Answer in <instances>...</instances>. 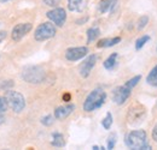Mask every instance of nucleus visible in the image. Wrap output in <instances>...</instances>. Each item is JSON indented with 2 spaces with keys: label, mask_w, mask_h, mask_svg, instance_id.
<instances>
[{
  "label": "nucleus",
  "mask_w": 157,
  "mask_h": 150,
  "mask_svg": "<svg viewBox=\"0 0 157 150\" xmlns=\"http://www.w3.org/2000/svg\"><path fill=\"white\" fill-rule=\"evenodd\" d=\"M106 100V93L101 88L93 89L87 95L85 102H83V111L85 112H93L100 108Z\"/></svg>",
  "instance_id": "obj_2"
},
{
  "label": "nucleus",
  "mask_w": 157,
  "mask_h": 150,
  "mask_svg": "<svg viewBox=\"0 0 157 150\" xmlns=\"http://www.w3.org/2000/svg\"><path fill=\"white\" fill-rule=\"evenodd\" d=\"M9 108L7 101L5 97H0V113H5Z\"/></svg>",
  "instance_id": "obj_26"
},
{
  "label": "nucleus",
  "mask_w": 157,
  "mask_h": 150,
  "mask_svg": "<svg viewBox=\"0 0 157 150\" xmlns=\"http://www.w3.org/2000/svg\"><path fill=\"white\" fill-rule=\"evenodd\" d=\"M149 24V17L147 16H141L140 18H139V20H138V30L139 31H141L146 25Z\"/></svg>",
  "instance_id": "obj_22"
},
{
  "label": "nucleus",
  "mask_w": 157,
  "mask_h": 150,
  "mask_svg": "<svg viewBox=\"0 0 157 150\" xmlns=\"http://www.w3.org/2000/svg\"><path fill=\"white\" fill-rule=\"evenodd\" d=\"M145 115H146L145 107L143 105H140V103H136L134 106H132L129 108L127 119H128V123L129 124L137 125V124H140L145 119Z\"/></svg>",
  "instance_id": "obj_6"
},
{
  "label": "nucleus",
  "mask_w": 157,
  "mask_h": 150,
  "mask_svg": "<svg viewBox=\"0 0 157 150\" xmlns=\"http://www.w3.org/2000/svg\"><path fill=\"white\" fill-rule=\"evenodd\" d=\"M56 33H57L56 25L52 22H45V23H41L39 27L35 29L34 38L36 41H39V42H42V41L52 38L56 35Z\"/></svg>",
  "instance_id": "obj_5"
},
{
  "label": "nucleus",
  "mask_w": 157,
  "mask_h": 150,
  "mask_svg": "<svg viewBox=\"0 0 157 150\" xmlns=\"http://www.w3.org/2000/svg\"><path fill=\"white\" fill-rule=\"evenodd\" d=\"M146 82L151 87H157V65L154 66L149 72V75L146 77Z\"/></svg>",
  "instance_id": "obj_18"
},
{
  "label": "nucleus",
  "mask_w": 157,
  "mask_h": 150,
  "mask_svg": "<svg viewBox=\"0 0 157 150\" xmlns=\"http://www.w3.org/2000/svg\"><path fill=\"white\" fill-rule=\"evenodd\" d=\"M113 121H114V119H113V114L110 112L106 113V115H105V118L101 120V126L105 129V130H110L111 129V126H113Z\"/></svg>",
  "instance_id": "obj_20"
},
{
  "label": "nucleus",
  "mask_w": 157,
  "mask_h": 150,
  "mask_svg": "<svg viewBox=\"0 0 157 150\" xmlns=\"http://www.w3.org/2000/svg\"><path fill=\"white\" fill-rule=\"evenodd\" d=\"M4 123H5V116L0 113V125H1V124H4Z\"/></svg>",
  "instance_id": "obj_32"
},
{
  "label": "nucleus",
  "mask_w": 157,
  "mask_h": 150,
  "mask_svg": "<svg viewBox=\"0 0 157 150\" xmlns=\"http://www.w3.org/2000/svg\"><path fill=\"white\" fill-rule=\"evenodd\" d=\"M116 5H117V0H101L99 4L98 10L100 13L113 12Z\"/></svg>",
  "instance_id": "obj_14"
},
{
  "label": "nucleus",
  "mask_w": 157,
  "mask_h": 150,
  "mask_svg": "<svg viewBox=\"0 0 157 150\" xmlns=\"http://www.w3.org/2000/svg\"><path fill=\"white\" fill-rule=\"evenodd\" d=\"M116 139H117L116 133H111V134L109 136V138H108V149L111 150L115 148V145H116Z\"/></svg>",
  "instance_id": "obj_23"
},
{
  "label": "nucleus",
  "mask_w": 157,
  "mask_h": 150,
  "mask_svg": "<svg viewBox=\"0 0 157 150\" xmlns=\"http://www.w3.org/2000/svg\"><path fill=\"white\" fill-rule=\"evenodd\" d=\"M21 77L24 82L30 83V84H40L44 82L45 77H46V72L41 66H36V65H29L22 69L21 72Z\"/></svg>",
  "instance_id": "obj_3"
},
{
  "label": "nucleus",
  "mask_w": 157,
  "mask_h": 150,
  "mask_svg": "<svg viewBox=\"0 0 157 150\" xmlns=\"http://www.w3.org/2000/svg\"><path fill=\"white\" fill-rule=\"evenodd\" d=\"M42 1H44V2H45V5H47V6L55 7L56 5H58L60 0H42Z\"/></svg>",
  "instance_id": "obj_28"
},
{
  "label": "nucleus",
  "mask_w": 157,
  "mask_h": 150,
  "mask_svg": "<svg viewBox=\"0 0 157 150\" xmlns=\"http://www.w3.org/2000/svg\"><path fill=\"white\" fill-rule=\"evenodd\" d=\"M51 145L55 148H63L65 145V141H64V136L59 132L52 133V141H51Z\"/></svg>",
  "instance_id": "obj_16"
},
{
  "label": "nucleus",
  "mask_w": 157,
  "mask_h": 150,
  "mask_svg": "<svg viewBox=\"0 0 157 150\" xmlns=\"http://www.w3.org/2000/svg\"><path fill=\"white\" fill-rule=\"evenodd\" d=\"M6 36H7V33L6 31H0V43L6 38Z\"/></svg>",
  "instance_id": "obj_31"
},
{
  "label": "nucleus",
  "mask_w": 157,
  "mask_h": 150,
  "mask_svg": "<svg viewBox=\"0 0 157 150\" xmlns=\"http://www.w3.org/2000/svg\"><path fill=\"white\" fill-rule=\"evenodd\" d=\"M74 109H75V105H71V103L65 106H59L55 109V118L58 120H63L74 112Z\"/></svg>",
  "instance_id": "obj_12"
},
{
  "label": "nucleus",
  "mask_w": 157,
  "mask_h": 150,
  "mask_svg": "<svg viewBox=\"0 0 157 150\" xmlns=\"http://www.w3.org/2000/svg\"><path fill=\"white\" fill-rule=\"evenodd\" d=\"M63 101H65V102H70L71 101V95L69 94V93H65V94L63 95Z\"/></svg>",
  "instance_id": "obj_29"
},
{
  "label": "nucleus",
  "mask_w": 157,
  "mask_h": 150,
  "mask_svg": "<svg viewBox=\"0 0 157 150\" xmlns=\"http://www.w3.org/2000/svg\"><path fill=\"white\" fill-rule=\"evenodd\" d=\"M120 42H121V38H118V36L111 38H101V40L98 41L97 47H98V48H109V47L116 46Z\"/></svg>",
  "instance_id": "obj_15"
},
{
  "label": "nucleus",
  "mask_w": 157,
  "mask_h": 150,
  "mask_svg": "<svg viewBox=\"0 0 157 150\" xmlns=\"http://www.w3.org/2000/svg\"><path fill=\"white\" fill-rule=\"evenodd\" d=\"M7 101L9 107L15 113H21L25 108V98L24 96L15 90H6L5 96H4Z\"/></svg>",
  "instance_id": "obj_4"
},
{
  "label": "nucleus",
  "mask_w": 157,
  "mask_h": 150,
  "mask_svg": "<svg viewBox=\"0 0 157 150\" xmlns=\"http://www.w3.org/2000/svg\"><path fill=\"white\" fill-rule=\"evenodd\" d=\"M7 1H11V0H0V2H7Z\"/></svg>",
  "instance_id": "obj_34"
},
{
  "label": "nucleus",
  "mask_w": 157,
  "mask_h": 150,
  "mask_svg": "<svg viewBox=\"0 0 157 150\" xmlns=\"http://www.w3.org/2000/svg\"><path fill=\"white\" fill-rule=\"evenodd\" d=\"M152 139L157 142V124L155 125V127H154V130H152Z\"/></svg>",
  "instance_id": "obj_30"
},
{
  "label": "nucleus",
  "mask_w": 157,
  "mask_h": 150,
  "mask_svg": "<svg viewBox=\"0 0 157 150\" xmlns=\"http://www.w3.org/2000/svg\"><path fill=\"white\" fill-rule=\"evenodd\" d=\"M131 93H132V88H129L126 84H123L121 87H117V88H115L113 90V101L116 105L121 106V105H123L129 98Z\"/></svg>",
  "instance_id": "obj_7"
},
{
  "label": "nucleus",
  "mask_w": 157,
  "mask_h": 150,
  "mask_svg": "<svg viewBox=\"0 0 157 150\" xmlns=\"http://www.w3.org/2000/svg\"><path fill=\"white\" fill-rule=\"evenodd\" d=\"M88 53V48L87 47H71V48H68L67 52H65V58L67 60L69 61H78L81 60L82 58L87 55Z\"/></svg>",
  "instance_id": "obj_11"
},
{
  "label": "nucleus",
  "mask_w": 157,
  "mask_h": 150,
  "mask_svg": "<svg viewBox=\"0 0 157 150\" xmlns=\"http://www.w3.org/2000/svg\"><path fill=\"white\" fill-rule=\"evenodd\" d=\"M92 149H93V150H99V149H101V147L99 148L98 145H93V147H92Z\"/></svg>",
  "instance_id": "obj_33"
},
{
  "label": "nucleus",
  "mask_w": 157,
  "mask_h": 150,
  "mask_svg": "<svg viewBox=\"0 0 157 150\" xmlns=\"http://www.w3.org/2000/svg\"><path fill=\"white\" fill-rule=\"evenodd\" d=\"M124 143L129 149L151 150V145L147 144V136L144 130H134L128 132L124 137Z\"/></svg>",
  "instance_id": "obj_1"
},
{
  "label": "nucleus",
  "mask_w": 157,
  "mask_h": 150,
  "mask_svg": "<svg viewBox=\"0 0 157 150\" xmlns=\"http://www.w3.org/2000/svg\"><path fill=\"white\" fill-rule=\"evenodd\" d=\"M88 0H68V9L71 12H82L87 6Z\"/></svg>",
  "instance_id": "obj_13"
},
{
  "label": "nucleus",
  "mask_w": 157,
  "mask_h": 150,
  "mask_svg": "<svg viewBox=\"0 0 157 150\" xmlns=\"http://www.w3.org/2000/svg\"><path fill=\"white\" fill-rule=\"evenodd\" d=\"M140 79H141V76H139V75L134 76L133 78H131V79H128V80L126 82V85H128L129 88H132V89H133L138 83H139V80H140Z\"/></svg>",
  "instance_id": "obj_25"
},
{
  "label": "nucleus",
  "mask_w": 157,
  "mask_h": 150,
  "mask_svg": "<svg viewBox=\"0 0 157 150\" xmlns=\"http://www.w3.org/2000/svg\"><path fill=\"white\" fill-rule=\"evenodd\" d=\"M100 35V30L98 28L93 27V28H90L87 30V43H92L93 41H96Z\"/></svg>",
  "instance_id": "obj_19"
},
{
  "label": "nucleus",
  "mask_w": 157,
  "mask_h": 150,
  "mask_svg": "<svg viewBox=\"0 0 157 150\" xmlns=\"http://www.w3.org/2000/svg\"><path fill=\"white\" fill-rule=\"evenodd\" d=\"M33 29L32 23H20L17 25L13 27L12 33H11V38L15 42H18L24 38L30 30Z\"/></svg>",
  "instance_id": "obj_10"
},
{
  "label": "nucleus",
  "mask_w": 157,
  "mask_h": 150,
  "mask_svg": "<svg viewBox=\"0 0 157 150\" xmlns=\"http://www.w3.org/2000/svg\"><path fill=\"white\" fill-rule=\"evenodd\" d=\"M46 17L55 25L63 27L65 24V20H67V11L63 7H55L46 13Z\"/></svg>",
  "instance_id": "obj_8"
},
{
  "label": "nucleus",
  "mask_w": 157,
  "mask_h": 150,
  "mask_svg": "<svg viewBox=\"0 0 157 150\" xmlns=\"http://www.w3.org/2000/svg\"><path fill=\"white\" fill-rule=\"evenodd\" d=\"M53 121H55V118H53L51 114L45 115V116L41 118V124L45 125V126H51V125L53 124Z\"/></svg>",
  "instance_id": "obj_24"
},
{
  "label": "nucleus",
  "mask_w": 157,
  "mask_h": 150,
  "mask_svg": "<svg viewBox=\"0 0 157 150\" xmlns=\"http://www.w3.org/2000/svg\"><path fill=\"white\" fill-rule=\"evenodd\" d=\"M97 62V55L96 54H91L88 55L80 65L78 67V73L82 78H87L88 76L91 75V71L93 70V67L96 66Z\"/></svg>",
  "instance_id": "obj_9"
},
{
  "label": "nucleus",
  "mask_w": 157,
  "mask_h": 150,
  "mask_svg": "<svg viewBox=\"0 0 157 150\" xmlns=\"http://www.w3.org/2000/svg\"><path fill=\"white\" fill-rule=\"evenodd\" d=\"M11 87H13V82L12 80H4V83H1V85H0V89L2 90H10V88Z\"/></svg>",
  "instance_id": "obj_27"
},
{
  "label": "nucleus",
  "mask_w": 157,
  "mask_h": 150,
  "mask_svg": "<svg viewBox=\"0 0 157 150\" xmlns=\"http://www.w3.org/2000/svg\"><path fill=\"white\" fill-rule=\"evenodd\" d=\"M150 41V36L149 35H143L141 38H139L137 40V42H136V49L137 51H140L144 46H145V43H147Z\"/></svg>",
  "instance_id": "obj_21"
},
{
  "label": "nucleus",
  "mask_w": 157,
  "mask_h": 150,
  "mask_svg": "<svg viewBox=\"0 0 157 150\" xmlns=\"http://www.w3.org/2000/svg\"><path fill=\"white\" fill-rule=\"evenodd\" d=\"M117 56H118L117 53H113V54H110L109 58L103 62L104 67H105L108 71H111V70H114V69L116 67V65H117Z\"/></svg>",
  "instance_id": "obj_17"
}]
</instances>
